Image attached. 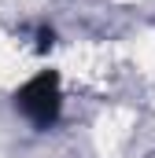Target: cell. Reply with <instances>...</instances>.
<instances>
[{"label":"cell","mask_w":155,"mask_h":158,"mask_svg":"<svg viewBox=\"0 0 155 158\" xmlns=\"http://www.w3.org/2000/svg\"><path fill=\"white\" fill-rule=\"evenodd\" d=\"M15 107L33 121L37 129H48L59 121V110H63V92H59V77L52 70H41L26 81L15 96Z\"/></svg>","instance_id":"obj_1"}]
</instances>
